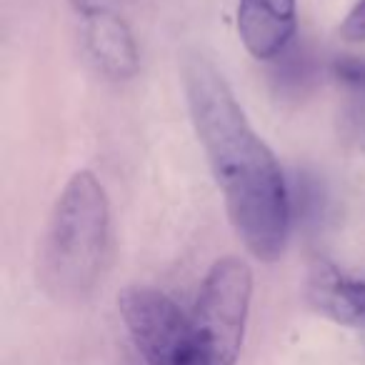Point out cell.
<instances>
[{
    "label": "cell",
    "mask_w": 365,
    "mask_h": 365,
    "mask_svg": "<svg viewBox=\"0 0 365 365\" xmlns=\"http://www.w3.org/2000/svg\"><path fill=\"white\" fill-rule=\"evenodd\" d=\"M123 323L148 365H188L190 315L165 293L130 285L118 295Z\"/></svg>",
    "instance_id": "277c9868"
},
{
    "label": "cell",
    "mask_w": 365,
    "mask_h": 365,
    "mask_svg": "<svg viewBox=\"0 0 365 365\" xmlns=\"http://www.w3.org/2000/svg\"><path fill=\"white\" fill-rule=\"evenodd\" d=\"M253 273L240 258H220L208 270L190 313L188 365H235L248 323Z\"/></svg>",
    "instance_id": "3957f363"
},
{
    "label": "cell",
    "mask_w": 365,
    "mask_h": 365,
    "mask_svg": "<svg viewBox=\"0 0 365 365\" xmlns=\"http://www.w3.org/2000/svg\"><path fill=\"white\" fill-rule=\"evenodd\" d=\"M340 33L348 41H365V0L355 3L353 11L348 13V18L340 26Z\"/></svg>",
    "instance_id": "52a82bcc"
},
{
    "label": "cell",
    "mask_w": 365,
    "mask_h": 365,
    "mask_svg": "<svg viewBox=\"0 0 365 365\" xmlns=\"http://www.w3.org/2000/svg\"><path fill=\"white\" fill-rule=\"evenodd\" d=\"M180 73L190 120L235 233L258 260L280 258L288 240L290 198L273 150L250 128L233 91L208 58L188 53Z\"/></svg>",
    "instance_id": "6da1fadb"
},
{
    "label": "cell",
    "mask_w": 365,
    "mask_h": 365,
    "mask_svg": "<svg viewBox=\"0 0 365 365\" xmlns=\"http://www.w3.org/2000/svg\"><path fill=\"white\" fill-rule=\"evenodd\" d=\"M86 48L98 71L123 81L138 71V48L128 26L108 11L86 13Z\"/></svg>",
    "instance_id": "8992f818"
},
{
    "label": "cell",
    "mask_w": 365,
    "mask_h": 365,
    "mask_svg": "<svg viewBox=\"0 0 365 365\" xmlns=\"http://www.w3.org/2000/svg\"><path fill=\"white\" fill-rule=\"evenodd\" d=\"M76 3L83 11V16H86V13H93V11H108V0H76Z\"/></svg>",
    "instance_id": "ba28073f"
},
{
    "label": "cell",
    "mask_w": 365,
    "mask_h": 365,
    "mask_svg": "<svg viewBox=\"0 0 365 365\" xmlns=\"http://www.w3.org/2000/svg\"><path fill=\"white\" fill-rule=\"evenodd\" d=\"M298 31L295 0H240L238 36L245 51L258 61L278 58Z\"/></svg>",
    "instance_id": "5b68a950"
},
{
    "label": "cell",
    "mask_w": 365,
    "mask_h": 365,
    "mask_svg": "<svg viewBox=\"0 0 365 365\" xmlns=\"http://www.w3.org/2000/svg\"><path fill=\"white\" fill-rule=\"evenodd\" d=\"M110 208L91 170H78L61 190L43 243V285L58 300H81L96 288L108 258Z\"/></svg>",
    "instance_id": "7a4b0ae2"
}]
</instances>
